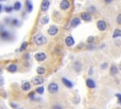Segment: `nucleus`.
Listing matches in <instances>:
<instances>
[{
    "label": "nucleus",
    "mask_w": 121,
    "mask_h": 109,
    "mask_svg": "<svg viewBox=\"0 0 121 109\" xmlns=\"http://www.w3.org/2000/svg\"><path fill=\"white\" fill-rule=\"evenodd\" d=\"M33 41L37 45H43L44 44H46L47 39L43 34H36L33 37Z\"/></svg>",
    "instance_id": "f257e3e1"
},
{
    "label": "nucleus",
    "mask_w": 121,
    "mask_h": 109,
    "mask_svg": "<svg viewBox=\"0 0 121 109\" xmlns=\"http://www.w3.org/2000/svg\"><path fill=\"white\" fill-rule=\"evenodd\" d=\"M47 89H48V91L50 93H56L59 90V86H58V84L56 82H51V83H49Z\"/></svg>",
    "instance_id": "f03ea898"
},
{
    "label": "nucleus",
    "mask_w": 121,
    "mask_h": 109,
    "mask_svg": "<svg viewBox=\"0 0 121 109\" xmlns=\"http://www.w3.org/2000/svg\"><path fill=\"white\" fill-rule=\"evenodd\" d=\"M60 8L62 9V10H67L69 9L70 8V2L68 0H62L60 3Z\"/></svg>",
    "instance_id": "7ed1b4c3"
},
{
    "label": "nucleus",
    "mask_w": 121,
    "mask_h": 109,
    "mask_svg": "<svg viewBox=\"0 0 121 109\" xmlns=\"http://www.w3.org/2000/svg\"><path fill=\"white\" fill-rule=\"evenodd\" d=\"M96 26H97V28H98L100 31H104V30H106V28H107V25H106L105 21H103V20L97 21Z\"/></svg>",
    "instance_id": "20e7f679"
},
{
    "label": "nucleus",
    "mask_w": 121,
    "mask_h": 109,
    "mask_svg": "<svg viewBox=\"0 0 121 109\" xmlns=\"http://www.w3.org/2000/svg\"><path fill=\"white\" fill-rule=\"evenodd\" d=\"M49 6H50V3L48 0H43L42 4H41V9L43 11H47V9H49Z\"/></svg>",
    "instance_id": "39448f33"
},
{
    "label": "nucleus",
    "mask_w": 121,
    "mask_h": 109,
    "mask_svg": "<svg viewBox=\"0 0 121 109\" xmlns=\"http://www.w3.org/2000/svg\"><path fill=\"white\" fill-rule=\"evenodd\" d=\"M58 30H59V28H58V27H57V26H51V27L48 28L47 32H48V34H49V35L54 36V35H56V34L58 33Z\"/></svg>",
    "instance_id": "423d86ee"
},
{
    "label": "nucleus",
    "mask_w": 121,
    "mask_h": 109,
    "mask_svg": "<svg viewBox=\"0 0 121 109\" xmlns=\"http://www.w3.org/2000/svg\"><path fill=\"white\" fill-rule=\"evenodd\" d=\"M45 58H46V55L43 52H39V53H36L35 54V59L38 62H43V61L45 60Z\"/></svg>",
    "instance_id": "0eeeda50"
},
{
    "label": "nucleus",
    "mask_w": 121,
    "mask_h": 109,
    "mask_svg": "<svg viewBox=\"0 0 121 109\" xmlns=\"http://www.w3.org/2000/svg\"><path fill=\"white\" fill-rule=\"evenodd\" d=\"M32 82H33V83H34V84L39 85V84H42V83L43 82V78L41 75H39V76L34 77V78H33V80H32Z\"/></svg>",
    "instance_id": "6e6552de"
},
{
    "label": "nucleus",
    "mask_w": 121,
    "mask_h": 109,
    "mask_svg": "<svg viewBox=\"0 0 121 109\" xmlns=\"http://www.w3.org/2000/svg\"><path fill=\"white\" fill-rule=\"evenodd\" d=\"M65 44L67 46H73L74 44H75V40L72 36H68L65 38Z\"/></svg>",
    "instance_id": "1a4fd4ad"
},
{
    "label": "nucleus",
    "mask_w": 121,
    "mask_h": 109,
    "mask_svg": "<svg viewBox=\"0 0 121 109\" xmlns=\"http://www.w3.org/2000/svg\"><path fill=\"white\" fill-rule=\"evenodd\" d=\"M80 17H81V19H83V21H86V22H89L92 19L91 15L89 14V12H82L80 14Z\"/></svg>",
    "instance_id": "9d476101"
},
{
    "label": "nucleus",
    "mask_w": 121,
    "mask_h": 109,
    "mask_svg": "<svg viewBox=\"0 0 121 109\" xmlns=\"http://www.w3.org/2000/svg\"><path fill=\"white\" fill-rule=\"evenodd\" d=\"M86 84L89 88H95V82L92 79H87L86 80Z\"/></svg>",
    "instance_id": "9b49d317"
},
{
    "label": "nucleus",
    "mask_w": 121,
    "mask_h": 109,
    "mask_svg": "<svg viewBox=\"0 0 121 109\" xmlns=\"http://www.w3.org/2000/svg\"><path fill=\"white\" fill-rule=\"evenodd\" d=\"M61 81H62V82H63V84H64L65 86H67V87H69V88H72V87H73V83H72L68 79L62 78Z\"/></svg>",
    "instance_id": "f8f14e48"
},
{
    "label": "nucleus",
    "mask_w": 121,
    "mask_h": 109,
    "mask_svg": "<svg viewBox=\"0 0 121 109\" xmlns=\"http://www.w3.org/2000/svg\"><path fill=\"white\" fill-rule=\"evenodd\" d=\"M80 24V20H79V18H74V19H72V21H71V26L73 27H77V26H78Z\"/></svg>",
    "instance_id": "ddd939ff"
},
{
    "label": "nucleus",
    "mask_w": 121,
    "mask_h": 109,
    "mask_svg": "<svg viewBox=\"0 0 121 109\" xmlns=\"http://www.w3.org/2000/svg\"><path fill=\"white\" fill-rule=\"evenodd\" d=\"M7 69H8V71H9V72L13 73V72H15V71L17 70V65H16V64H9V65L7 67Z\"/></svg>",
    "instance_id": "4468645a"
},
{
    "label": "nucleus",
    "mask_w": 121,
    "mask_h": 109,
    "mask_svg": "<svg viewBox=\"0 0 121 109\" xmlns=\"http://www.w3.org/2000/svg\"><path fill=\"white\" fill-rule=\"evenodd\" d=\"M22 89H23L24 91H28V90L30 89V83H29L28 82H24V83L22 84Z\"/></svg>",
    "instance_id": "2eb2a0df"
},
{
    "label": "nucleus",
    "mask_w": 121,
    "mask_h": 109,
    "mask_svg": "<svg viewBox=\"0 0 121 109\" xmlns=\"http://www.w3.org/2000/svg\"><path fill=\"white\" fill-rule=\"evenodd\" d=\"M9 36V33L7 30H5L4 28H2L1 29V37H2V39H7Z\"/></svg>",
    "instance_id": "dca6fc26"
},
{
    "label": "nucleus",
    "mask_w": 121,
    "mask_h": 109,
    "mask_svg": "<svg viewBox=\"0 0 121 109\" xmlns=\"http://www.w3.org/2000/svg\"><path fill=\"white\" fill-rule=\"evenodd\" d=\"M117 37H121V29L118 28H116L112 34V38H117Z\"/></svg>",
    "instance_id": "f3484780"
},
{
    "label": "nucleus",
    "mask_w": 121,
    "mask_h": 109,
    "mask_svg": "<svg viewBox=\"0 0 121 109\" xmlns=\"http://www.w3.org/2000/svg\"><path fill=\"white\" fill-rule=\"evenodd\" d=\"M117 72H118V69H117V67L115 66V65H112V67H111V71H110V73H111V75H116L117 74Z\"/></svg>",
    "instance_id": "a211bd4d"
},
{
    "label": "nucleus",
    "mask_w": 121,
    "mask_h": 109,
    "mask_svg": "<svg viewBox=\"0 0 121 109\" xmlns=\"http://www.w3.org/2000/svg\"><path fill=\"white\" fill-rule=\"evenodd\" d=\"M21 7H22L21 3H20L19 1H17V2H15L14 5H13V9H14V10H20V9H21Z\"/></svg>",
    "instance_id": "6ab92c4d"
},
{
    "label": "nucleus",
    "mask_w": 121,
    "mask_h": 109,
    "mask_svg": "<svg viewBox=\"0 0 121 109\" xmlns=\"http://www.w3.org/2000/svg\"><path fill=\"white\" fill-rule=\"evenodd\" d=\"M26 10H27L28 12L32 11V4H31V2H30L29 0H26Z\"/></svg>",
    "instance_id": "aec40b11"
},
{
    "label": "nucleus",
    "mask_w": 121,
    "mask_h": 109,
    "mask_svg": "<svg viewBox=\"0 0 121 109\" xmlns=\"http://www.w3.org/2000/svg\"><path fill=\"white\" fill-rule=\"evenodd\" d=\"M44 71H45V70H44V68H43V66H39V67L37 68V73L40 74V75H43V74L44 73Z\"/></svg>",
    "instance_id": "412c9836"
},
{
    "label": "nucleus",
    "mask_w": 121,
    "mask_h": 109,
    "mask_svg": "<svg viewBox=\"0 0 121 109\" xmlns=\"http://www.w3.org/2000/svg\"><path fill=\"white\" fill-rule=\"evenodd\" d=\"M74 69L76 70V72H79V70H80V64H79L78 62H77V63L75 64Z\"/></svg>",
    "instance_id": "4be33fe9"
},
{
    "label": "nucleus",
    "mask_w": 121,
    "mask_h": 109,
    "mask_svg": "<svg viewBox=\"0 0 121 109\" xmlns=\"http://www.w3.org/2000/svg\"><path fill=\"white\" fill-rule=\"evenodd\" d=\"M43 91H44V88H43V86H38V87L36 88V92H37L38 94H43Z\"/></svg>",
    "instance_id": "5701e85b"
},
{
    "label": "nucleus",
    "mask_w": 121,
    "mask_h": 109,
    "mask_svg": "<svg viewBox=\"0 0 121 109\" xmlns=\"http://www.w3.org/2000/svg\"><path fill=\"white\" fill-rule=\"evenodd\" d=\"M49 22V17L48 16H43V18H42V24H47Z\"/></svg>",
    "instance_id": "b1692460"
},
{
    "label": "nucleus",
    "mask_w": 121,
    "mask_h": 109,
    "mask_svg": "<svg viewBox=\"0 0 121 109\" xmlns=\"http://www.w3.org/2000/svg\"><path fill=\"white\" fill-rule=\"evenodd\" d=\"M26 46H27V43H26V42H24L23 45H22L21 47H20V50H21V51H22V50H25V49L26 48Z\"/></svg>",
    "instance_id": "393cba45"
},
{
    "label": "nucleus",
    "mask_w": 121,
    "mask_h": 109,
    "mask_svg": "<svg viewBox=\"0 0 121 109\" xmlns=\"http://www.w3.org/2000/svg\"><path fill=\"white\" fill-rule=\"evenodd\" d=\"M12 9H13V8H11V7H6V8H5V11H6V12L10 13V12H11V10H12Z\"/></svg>",
    "instance_id": "a878e982"
},
{
    "label": "nucleus",
    "mask_w": 121,
    "mask_h": 109,
    "mask_svg": "<svg viewBox=\"0 0 121 109\" xmlns=\"http://www.w3.org/2000/svg\"><path fill=\"white\" fill-rule=\"evenodd\" d=\"M116 21H117V24L121 25V14H119V15L117 16V18H116Z\"/></svg>",
    "instance_id": "bb28decb"
},
{
    "label": "nucleus",
    "mask_w": 121,
    "mask_h": 109,
    "mask_svg": "<svg viewBox=\"0 0 121 109\" xmlns=\"http://www.w3.org/2000/svg\"><path fill=\"white\" fill-rule=\"evenodd\" d=\"M52 109H62V108H61L60 105H59V104H55V105L52 107Z\"/></svg>",
    "instance_id": "cd10ccee"
},
{
    "label": "nucleus",
    "mask_w": 121,
    "mask_h": 109,
    "mask_svg": "<svg viewBox=\"0 0 121 109\" xmlns=\"http://www.w3.org/2000/svg\"><path fill=\"white\" fill-rule=\"evenodd\" d=\"M107 66H108L107 63H104V64H101V69H105V68H107Z\"/></svg>",
    "instance_id": "c85d7f7f"
},
{
    "label": "nucleus",
    "mask_w": 121,
    "mask_h": 109,
    "mask_svg": "<svg viewBox=\"0 0 121 109\" xmlns=\"http://www.w3.org/2000/svg\"><path fill=\"white\" fill-rule=\"evenodd\" d=\"M17 24H18V20H16V19L12 20V25H17Z\"/></svg>",
    "instance_id": "c756f323"
},
{
    "label": "nucleus",
    "mask_w": 121,
    "mask_h": 109,
    "mask_svg": "<svg viewBox=\"0 0 121 109\" xmlns=\"http://www.w3.org/2000/svg\"><path fill=\"white\" fill-rule=\"evenodd\" d=\"M87 41H88V42H89V43H90V42H91V43H92V42H93V41H94V37H89V38H88V40H87Z\"/></svg>",
    "instance_id": "7c9ffc66"
},
{
    "label": "nucleus",
    "mask_w": 121,
    "mask_h": 109,
    "mask_svg": "<svg viewBox=\"0 0 121 109\" xmlns=\"http://www.w3.org/2000/svg\"><path fill=\"white\" fill-rule=\"evenodd\" d=\"M112 1H113V0H104V2H105L106 4H111Z\"/></svg>",
    "instance_id": "2f4dec72"
},
{
    "label": "nucleus",
    "mask_w": 121,
    "mask_h": 109,
    "mask_svg": "<svg viewBox=\"0 0 121 109\" xmlns=\"http://www.w3.org/2000/svg\"><path fill=\"white\" fill-rule=\"evenodd\" d=\"M10 104H11V106H12L13 108H17V104H16V103H12V102H11Z\"/></svg>",
    "instance_id": "473e14b6"
},
{
    "label": "nucleus",
    "mask_w": 121,
    "mask_h": 109,
    "mask_svg": "<svg viewBox=\"0 0 121 109\" xmlns=\"http://www.w3.org/2000/svg\"><path fill=\"white\" fill-rule=\"evenodd\" d=\"M116 97L118 98V100H119L120 102H121V95H120V94H116Z\"/></svg>",
    "instance_id": "72a5a7b5"
},
{
    "label": "nucleus",
    "mask_w": 121,
    "mask_h": 109,
    "mask_svg": "<svg viewBox=\"0 0 121 109\" xmlns=\"http://www.w3.org/2000/svg\"><path fill=\"white\" fill-rule=\"evenodd\" d=\"M29 98H31V99H33L34 98V94L33 93H31V94H29V96H28Z\"/></svg>",
    "instance_id": "f704fd0d"
},
{
    "label": "nucleus",
    "mask_w": 121,
    "mask_h": 109,
    "mask_svg": "<svg viewBox=\"0 0 121 109\" xmlns=\"http://www.w3.org/2000/svg\"><path fill=\"white\" fill-rule=\"evenodd\" d=\"M119 66H120V69H121V64H120V65H119Z\"/></svg>",
    "instance_id": "c9c22d12"
},
{
    "label": "nucleus",
    "mask_w": 121,
    "mask_h": 109,
    "mask_svg": "<svg viewBox=\"0 0 121 109\" xmlns=\"http://www.w3.org/2000/svg\"><path fill=\"white\" fill-rule=\"evenodd\" d=\"M1 1H5V0H1Z\"/></svg>",
    "instance_id": "e433bc0d"
},
{
    "label": "nucleus",
    "mask_w": 121,
    "mask_h": 109,
    "mask_svg": "<svg viewBox=\"0 0 121 109\" xmlns=\"http://www.w3.org/2000/svg\"><path fill=\"white\" fill-rule=\"evenodd\" d=\"M21 109H23V108H21Z\"/></svg>",
    "instance_id": "4c0bfd02"
}]
</instances>
